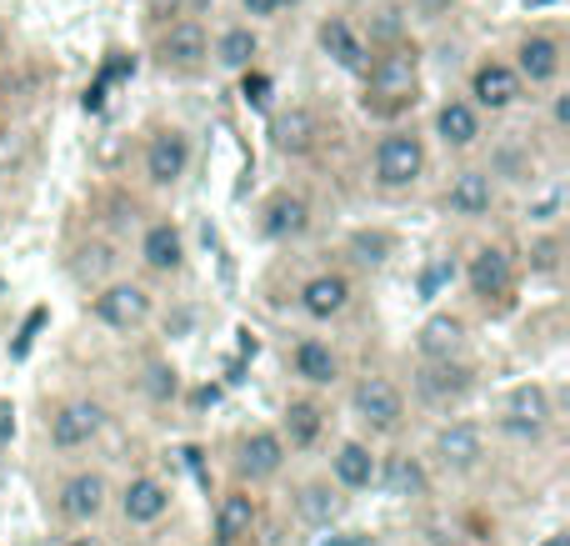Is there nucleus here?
I'll return each instance as SVG.
<instances>
[{"mask_svg": "<svg viewBox=\"0 0 570 546\" xmlns=\"http://www.w3.org/2000/svg\"><path fill=\"white\" fill-rule=\"evenodd\" d=\"M515 76L525 80V86H551V80H561V70H566V46L556 36H525L521 46H515Z\"/></svg>", "mask_w": 570, "mask_h": 546, "instance_id": "obj_5", "label": "nucleus"}, {"mask_svg": "<svg viewBox=\"0 0 570 546\" xmlns=\"http://www.w3.org/2000/svg\"><path fill=\"white\" fill-rule=\"evenodd\" d=\"M281 461H285V441L276 437V431H256V437L240 447V471H246V477H256V481L276 477Z\"/></svg>", "mask_w": 570, "mask_h": 546, "instance_id": "obj_19", "label": "nucleus"}, {"mask_svg": "<svg viewBox=\"0 0 570 546\" xmlns=\"http://www.w3.org/2000/svg\"><path fill=\"white\" fill-rule=\"evenodd\" d=\"M295 507H301L305 521H315V527H325V521L341 511V497H335L331 487H305L301 497H295Z\"/></svg>", "mask_w": 570, "mask_h": 546, "instance_id": "obj_31", "label": "nucleus"}, {"mask_svg": "<svg viewBox=\"0 0 570 546\" xmlns=\"http://www.w3.org/2000/svg\"><path fill=\"white\" fill-rule=\"evenodd\" d=\"M525 10H546V6H561V0H521Z\"/></svg>", "mask_w": 570, "mask_h": 546, "instance_id": "obj_43", "label": "nucleus"}, {"mask_svg": "<svg viewBox=\"0 0 570 546\" xmlns=\"http://www.w3.org/2000/svg\"><path fill=\"white\" fill-rule=\"evenodd\" d=\"M325 546H371V537L365 532H345V537H331Z\"/></svg>", "mask_w": 570, "mask_h": 546, "instance_id": "obj_38", "label": "nucleus"}, {"mask_svg": "<svg viewBox=\"0 0 570 546\" xmlns=\"http://www.w3.org/2000/svg\"><path fill=\"white\" fill-rule=\"evenodd\" d=\"M120 507H126V521H136V527H146V521H160L170 507V491L160 487L156 477H136L126 487V497H120Z\"/></svg>", "mask_w": 570, "mask_h": 546, "instance_id": "obj_15", "label": "nucleus"}, {"mask_svg": "<svg viewBox=\"0 0 570 546\" xmlns=\"http://www.w3.org/2000/svg\"><path fill=\"white\" fill-rule=\"evenodd\" d=\"M321 50L341 70H365V40L355 36V26L345 16H325L321 20Z\"/></svg>", "mask_w": 570, "mask_h": 546, "instance_id": "obj_12", "label": "nucleus"}, {"mask_svg": "<svg viewBox=\"0 0 570 546\" xmlns=\"http://www.w3.org/2000/svg\"><path fill=\"white\" fill-rule=\"evenodd\" d=\"M570 120V96H556V126H566Z\"/></svg>", "mask_w": 570, "mask_h": 546, "instance_id": "obj_41", "label": "nucleus"}, {"mask_svg": "<svg viewBox=\"0 0 570 546\" xmlns=\"http://www.w3.org/2000/svg\"><path fill=\"white\" fill-rule=\"evenodd\" d=\"M100 421H106V411H100L96 401H70V407H60L56 417H50V441H56L60 451H76L96 437Z\"/></svg>", "mask_w": 570, "mask_h": 546, "instance_id": "obj_9", "label": "nucleus"}, {"mask_svg": "<svg viewBox=\"0 0 570 546\" xmlns=\"http://www.w3.org/2000/svg\"><path fill=\"white\" fill-rule=\"evenodd\" d=\"M535 266H541V271L556 266V246H551V241H546V246H535Z\"/></svg>", "mask_w": 570, "mask_h": 546, "instance_id": "obj_40", "label": "nucleus"}, {"mask_svg": "<svg viewBox=\"0 0 570 546\" xmlns=\"http://www.w3.org/2000/svg\"><path fill=\"white\" fill-rule=\"evenodd\" d=\"M405 36V16L395 6H385V10H375V26H371V46H391V40H401Z\"/></svg>", "mask_w": 570, "mask_h": 546, "instance_id": "obj_32", "label": "nucleus"}, {"mask_svg": "<svg viewBox=\"0 0 570 546\" xmlns=\"http://www.w3.org/2000/svg\"><path fill=\"white\" fill-rule=\"evenodd\" d=\"M96 316L116 331H136L140 321L150 316V296L136 286V281H116V286H106L96 296Z\"/></svg>", "mask_w": 570, "mask_h": 546, "instance_id": "obj_7", "label": "nucleus"}, {"mask_svg": "<svg viewBox=\"0 0 570 546\" xmlns=\"http://www.w3.org/2000/svg\"><path fill=\"white\" fill-rule=\"evenodd\" d=\"M355 411H361V421H371L375 431H395L401 427L405 401L385 377H365L361 387H355Z\"/></svg>", "mask_w": 570, "mask_h": 546, "instance_id": "obj_8", "label": "nucleus"}, {"mask_svg": "<svg viewBox=\"0 0 570 546\" xmlns=\"http://www.w3.org/2000/svg\"><path fill=\"white\" fill-rule=\"evenodd\" d=\"M521 90H525V80L515 76L511 60H481L471 70V100L481 110H511L521 100Z\"/></svg>", "mask_w": 570, "mask_h": 546, "instance_id": "obj_4", "label": "nucleus"}, {"mask_svg": "<svg viewBox=\"0 0 570 546\" xmlns=\"http://www.w3.org/2000/svg\"><path fill=\"white\" fill-rule=\"evenodd\" d=\"M285 6H301V0H281V10H285Z\"/></svg>", "mask_w": 570, "mask_h": 546, "instance_id": "obj_44", "label": "nucleus"}, {"mask_svg": "<svg viewBox=\"0 0 570 546\" xmlns=\"http://www.w3.org/2000/svg\"><path fill=\"white\" fill-rule=\"evenodd\" d=\"M471 286H475V296H505L511 291V256L505 251H495V246H485V251H475V261H471Z\"/></svg>", "mask_w": 570, "mask_h": 546, "instance_id": "obj_17", "label": "nucleus"}, {"mask_svg": "<svg viewBox=\"0 0 570 546\" xmlns=\"http://www.w3.org/2000/svg\"><path fill=\"white\" fill-rule=\"evenodd\" d=\"M140 256H146L156 271H176V266H180V231L170 226V221L150 226L146 241H140Z\"/></svg>", "mask_w": 570, "mask_h": 546, "instance_id": "obj_26", "label": "nucleus"}, {"mask_svg": "<svg viewBox=\"0 0 570 546\" xmlns=\"http://www.w3.org/2000/svg\"><path fill=\"white\" fill-rule=\"evenodd\" d=\"M546 417H551V401H546V387L525 381V387L511 391V427L515 431H541Z\"/></svg>", "mask_w": 570, "mask_h": 546, "instance_id": "obj_24", "label": "nucleus"}, {"mask_svg": "<svg viewBox=\"0 0 570 546\" xmlns=\"http://www.w3.org/2000/svg\"><path fill=\"white\" fill-rule=\"evenodd\" d=\"M435 457L455 471H471L475 461H481V431L475 427H445L441 437H435Z\"/></svg>", "mask_w": 570, "mask_h": 546, "instance_id": "obj_21", "label": "nucleus"}, {"mask_svg": "<svg viewBox=\"0 0 570 546\" xmlns=\"http://www.w3.org/2000/svg\"><path fill=\"white\" fill-rule=\"evenodd\" d=\"M411 6H415V16L421 20H441V16H451L455 0H411Z\"/></svg>", "mask_w": 570, "mask_h": 546, "instance_id": "obj_35", "label": "nucleus"}, {"mask_svg": "<svg viewBox=\"0 0 570 546\" xmlns=\"http://www.w3.org/2000/svg\"><path fill=\"white\" fill-rule=\"evenodd\" d=\"M385 491H391V497H401V501L425 497L421 461H415V457H391V461H385Z\"/></svg>", "mask_w": 570, "mask_h": 546, "instance_id": "obj_28", "label": "nucleus"}, {"mask_svg": "<svg viewBox=\"0 0 570 546\" xmlns=\"http://www.w3.org/2000/svg\"><path fill=\"white\" fill-rule=\"evenodd\" d=\"M301 301H305V311L311 316H341L345 311V301H351V281L345 276H315V281H305V291H301Z\"/></svg>", "mask_w": 570, "mask_h": 546, "instance_id": "obj_22", "label": "nucleus"}, {"mask_svg": "<svg viewBox=\"0 0 570 546\" xmlns=\"http://www.w3.org/2000/svg\"><path fill=\"white\" fill-rule=\"evenodd\" d=\"M150 391H156V397H176V371L150 367Z\"/></svg>", "mask_w": 570, "mask_h": 546, "instance_id": "obj_34", "label": "nucleus"}, {"mask_svg": "<svg viewBox=\"0 0 570 546\" xmlns=\"http://www.w3.org/2000/svg\"><path fill=\"white\" fill-rule=\"evenodd\" d=\"M335 477H341V487H371V477H375V461H371V451L361 447V441H345L341 447V457H335Z\"/></svg>", "mask_w": 570, "mask_h": 546, "instance_id": "obj_29", "label": "nucleus"}, {"mask_svg": "<svg viewBox=\"0 0 570 546\" xmlns=\"http://www.w3.org/2000/svg\"><path fill=\"white\" fill-rule=\"evenodd\" d=\"M180 6H186V16H200V10H210L216 0H180Z\"/></svg>", "mask_w": 570, "mask_h": 546, "instance_id": "obj_42", "label": "nucleus"}, {"mask_svg": "<svg viewBox=\"0 0 570 546\" xmlns=\"http://www.w3.org/2000/svg\"><path fill=\"white\" fill-rule=\"evenodd\" d=\"M285 431H291V447H311L321 437V407L315 401H291L285 407Z\"/></svg>", "mask_w": 570, "mask_h": 546, "instance_id": "obj_30", "label": "nucleus"}, {"mask_svg": "<svg viewBox=\"0 0 570 546\" xmlns=\"http://www.w3.org/2000/svg\"><path fill=\"white\" fill-rule=\"evenodd\" d=\"M100 507H106V481H100L96 471H80V477H70L66 491H60V511H66L70 521L100 517Z\"/></svg>", "mask_w": 570, "mask_h": 546, "instance_id": "obj_16", "label": "nucleus"}, {"mask_svg": "<svg viewBox=\"0 0 570 546\" xmlns=\"http://www.w3.org/2000/svg\"><path fill=\"white\" fill-rule=\"evenodd\" d=\"M315 136H321V120L305 106H291L271 120V146L285 150V156H305V150L315 146Z\"/></svg>", "mask_w": 570, "mask_h": 546, "instance_id": "obj_11", "label": "nucleus"}, {"mask_svg": "<svg viewBox=\"0 0 570 546\" xmlns=\"http://www.w3.org/2000/svg\"><path fill=\"white\" fill-rule=\"evenodd\" d=\"M250 527H256V501H250L246 491H230V497L220 501V511H216V542L220 546H240L250 537Z\"/></svg>", "mask_w": 570, "mask_h": 546, "instance_id": "obj_18", "label": "nucleus"}, {"mask_svg": "<svg viewBox=\"0 0 570 546\" xmlns=\"http://www.w3.org/2000/svg\"><path fill=\"white\" fill-rule=\"evenodd\" d=\"M425 170V146L421 136H411V130H391V136L375 140V181H381L385 191H405L415 186Z\"/></svg>", "mask_w": 570, "mask_h": 546, "instance_id": "obj_2", "label": "nucleus"}, {"mask_svg": "<svg viewBox=\"0 0 570 546\" xmlns=\"http://www.w3.org/2000/svg\"><path fill=\"white\" fill-rule=\"evenodd\" d=\"M445 206L455 211V216H485V211L495 206V186L485 170H461V176L451 181V191H445Z\"/></svg>", "mask_w": 570, "mask_h": 546, "instance_id": "obj_13", "label": "nucleus"}, {"mask_svg": "<svg viewBox=\"0 0 570 546\" xmlns=\"http://www.w3.org/2000/svg\"><path fill=\"white\" fill-rule=\"evenodd\" d=\"M240 10L250 20H271V16H281V0H240Z\"/></svg>", "mask_w": 570, "mask_h": 546, "instance_id": "obj_36", "label": "nucleus"}, {"mask_svg": "<svg viewBox=\"0 0 570 546\" xmlns=\"http://www.w3.org/2000/svg\"><path fill=\"white\" fill-rule=\"evenodd\" d=\"M415 86H421V50L401 36L391 46H381V56L365 70V110L395 116V110H405L415 100Z\"/></svg>", "mask_w": 570, "mask_h": 546, "instance_id": "obj_1", "label": "nucleus"}, {"mask_svg": "<svg viewBox=\"0 0 570 546\" xmlns=\"http://www.w3.org/2000/svg\"><path fill=\"white\" fill-rule=\"evenodd\" d=\"M156 60L166 70H200L210 60V36L196 16H176L160 26V40H156Z\"/></svg>", "mask_w": 570, "mask_h": 546, "instance_id": "obj_3", "label": "nucleus"}, {"mask_svg": "<svg viewBox=\"0 0 570 546\" xmlns=\"http://www.w3.org/2000/svg\"><path fill=\"white\" fill-rule=\"evenodd\" d=\"M295 377L315 381V387H331V381H335L331 347H325V341H301V347H295Z\"/></svg>", "mask_w": 570, "mask_h": 546, "instance_id": "obj_27", "label": "nucleus"}, {"mask_svg": "<svg viewBox=\"0 0 570 546\" xmlns=\"http://www.w3.org/2000/svg\"><path fill=\"white\" fill-rule=\"evenodd\" d=\"M186 166H190V140H186V130H156L150 136V146H146V176H150V186H176L180 176H186Z\"/></svg>", "mask_w": 570, "mask_h": 546, "instance_id": "obj_6", "label": "nucleus"}, {"mask_svg": "<svg viewBox=\"0 0 570 546\" xmlns=\"http://www.w3.org/2000/svg\"><path fill=\"white\" fill-rule=\"evenodd\" d=\"M445 276H451V266H431V271H425V296H431V291L441 286Z\"/></svg>", "mask_w": 570, "mask_h": 546, "instance_id": "obj_39", "label": "nucleus"}, {"mask_svg": "<svg viewBox=\"0 0 570 546\" xmlns=\"http://www.w3.org/2000/svg\"><path fill=\"white\" fill-rule=\"evenodd\" d=\"M435 136L445 140L451 150H465L481 140V106L475 100H445L441 110H435Z\"/></svg>", "mask_w": 570, "mask_h": 546, "instance_id": "obj_10", "label": "nucleus"}, {"mask_svg": "<svg viewBox=\"0 0 570 546\" xmlns=\"http://www.w3.org/2000/svg\"><path fill=\"white\" fill-rule=\"evenodd\" d=\"M146 10H150V20H160V26H166V20H176V16H186V6H180V0H146Z\"/></svg>", "mask_w": 570, "mask_h": 546, "instance_id": "obj_33", "label": "nucleus"}, {"mask_svg": "<svg viewBox=\"0 0 570 546\" xmlns=\"http://www.w3.org/2000/svg\"><path fill=\"white\" fill-rule=\"evenodd\" d=\"M0 46H6V40H0Z\"/></svg>", "mask_w": 570, "mask_h": 546, "instance_id": "obj_46", "label": "nucleus"}, {"mask_svg": "<svg viewBox=\"0 0 570 546\" xmlns=\"http://www.w3.org/2000/svg\"><path fill=\"white\" fill-rule=\"evenodd\" d=\"M0 296H6V281H0Z\"/></svg>", "mask_w": 570, "mask_h": 546, "instance_id": "obj_45", "label": "nucleus"}, {"mask_svg": "<svg viewBox=\"0 0 570 546\" xmlns=\"http://www.w3.org/2000/svg\"><path fill=\"white\" fill-rule=\"evenodd\" d=\"M10 437H16V407H10V401H0V447H6Z\"/></svg>", "mask_w": 570, "mask_h": 546, "instance_id": "obj_37", "label": "nucleus"}, {"mask_svg": "<svg viewBox=\"0 0 570 546\" xmlns=\"http://www.w3.org/2000/svg\"><path fill=\"white\" fill-rule=\"evenodd\" d=\"M311 226V206H305L301 196H271V206H266V231L271 236H301V231Z\"/></svg>", "mask_w": 570, "mask_h": 546, "instance_id": "obj_25", "label": "nucleus"}, {"mask_svg": "<svg viewBox=\"0 0 570 546\" xmlns=\"http://www.w3.org/2000/svg\"><path fill=\"white\" fill-rule=\"evenodd\" d=\"M210 56H216L226 70H250L261 56V36L250 26H230L216 36V50H210Z\"/></svg>", "mask_w": 570, "mask_h": 546, "instance_id": "obj_20", "label": "nucleus"}, {"mask_svg": "<svg viewBox=\"0 0 570 546\" xmlns=\"http://www.w3.org/2000/svg\"><path fill=\"white\" fill-rule=\"evenodd\" d=\"M465 387H471V377H465L461 367H451V357L431 361L425 371H415V391H421L431 407H451L455 397H465Z\"/></svg>", "mask_w": 570, "mask_h": 546, "instance_id": "obj_14", "label": "nucleus"}, {"mask_svg": "<svg viewBox=\"0 0 570 546\" xmlns=\"http://www.w3.org/2000/svg\"><path fill=\"white\" fill-rule=\"evenodd\" d=\"M461 341H465L461 316H431L421 326V357L425 361H445V357H455V351H461Z\"/></svg>", "mask_w": 570, "mask_h": 546, "instance_id": "obj_23", "label": "nucleus"}]
</instances>
